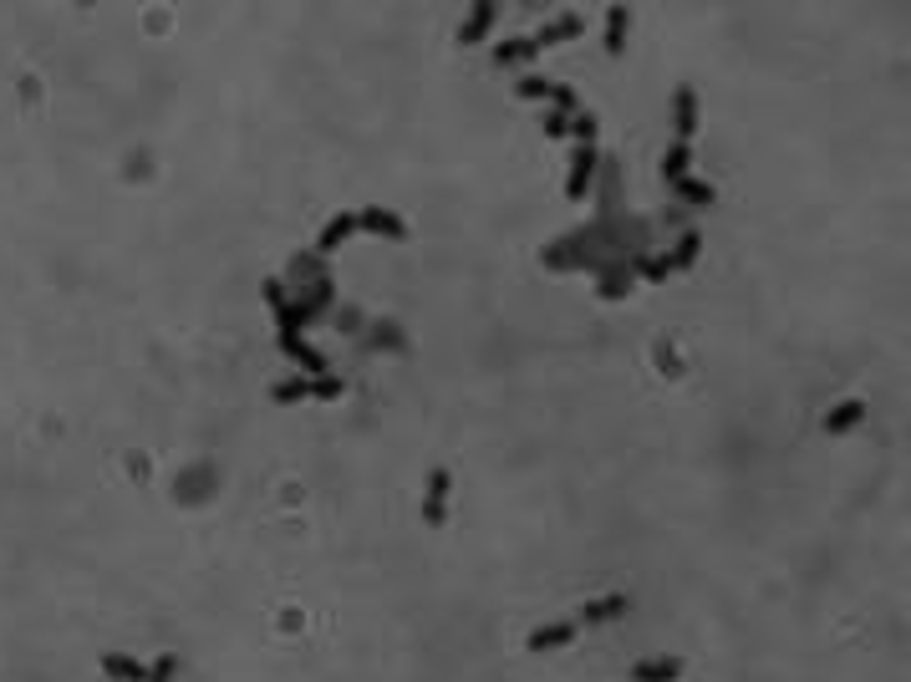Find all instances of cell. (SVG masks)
<instances>
[{
	"mask_svg": "<svg viewBox=\"0 0 911 682\" xmlns=\"http://www.w3.org/2000/svg\"><path fill=\"white\" fill-rule=\"evenodd\" d=\"M341 392H347L341 377H301V382H280L270 397H275V403H301V397H326V403H331V397H341Z\"/></svg>",
	"mask_w": 911,
	"mask_h": 682,
	"instance_id": "1",
	"label": "cell"
},
{
	"mask_svg": "<svg viewBox=\"0 0 911 682\" xmlns=\"http://www.w3.org/2000/svg\"><path fill=\"white\" fill-rule=\"evenodd\" d=\"M672 118H677V143H693V133H698V92L693 87L672 92Z\"/></svg>",
	"mask_w": 911,
	"mask_h": 682,
	"instance_id": "2",
	"label": "cell"
},
{
	"mask_svg": "<svg viewBox=\"0 0 911 682\" xmlns=\"http://www.w3.org/2000/svg\"><path fill=\"white\" fill-rule=\"evenodd\" d=\"M443 515H448V469H433L428 474V499H423L428 530H443Z\"/></svg>",
	"mask_w": 911,
	"mask_h": 682,
	"instance_id": "3",
	"label": "cell"
},
{
	"mask_svg": "<svg viewBox=\"0 0 911 682\" xmlns=\"http://www.w3.org/2000/svg\"><path fill=\"white\" fill-rule=\"evenodd\" d=\"M357 230L382 235V240H403V235H408V224L397 219L392 209H357Z\"/></svg>",
	"mask_w": 911,
	"mask_h": 682,
	"instance_id": "4",
	"label": "cell"
},
{
	"mask_svg": "<svg viewBox=\"0 0 911 682\" xmlns=\"http://www.w3.org/2000/svg\"><path fill=\"white\" fill-rule=\"evenodd\" d=\"M280 352H286L291 362H301L311 377H326V357H321L316 347H306V336H301V331H280Z\"/></svg>",
	"mask_w": 911,
	"mask_h": 682,
	"instance_id": "5",
	"label": "cell"
},
{
	"mask_svg": "<svg viewBox=\"0 0 911 682\" xmlns=\"http://www.w3.org/2000/svg\"><path fill=\"white\" fill-rule=\"evenodd\" d=\"M591 174H596V143H581L576 158H571V179H565V194L581 199L591 189Z\"/></svg>",
	"mask_w": 911,
	"mask_h": 682,
	"instance_id": "6",
	"label": "cell"
},
{
	"mask_svg": "<svg viewBox=\"0 0 911 682\" xmlns=\"http://www.w3.org/2000/svg\"><path fill=\"white\" fill-rule=\"evenodd\" d=\"M571 642H576V621H550V627L530 632V652H555V647H571Z\"/></svg>",
	"mask_w": 911,
	"mask_h": 682,
	"instance_id": "7",
	"label": "cell"
},
{
	"mask_svg": "<svg viewBox=\"0 0 911 682\" xmlns=\"http://www.w3.org/2000/svg\"><path fill=\"white\" fill-rule=\"evenodd\" d=\"M494 16H499V6H489V0L469 6V21L459 26V46H479V41H484V31L494 26Z\"/></svg>",
	"mask_w": 911,
	"mask_h": 682,
	"instance_id": "8",
	"label": "cell"
},
{
	"mask_svg": "<svg viewBox=\"0 0 911 682\" xmlns=\"http://www.w3.org/2000/svg\"><path fill=\"white\" fill-rule=\"evenodd\" d=\"M581 26H586V21L571 11V16H555V21H550L540 36H530V41H535V51H545V46H555V41H571V36H581Z\"/></svg>",
	"mask_w": 911,
	"mask_h": 682,
	"instance_id": "9",
	"label": "cell"
},
{
	"mask_svg": "<svg viewBox=\"0 0 911 682\" xmlns=\"http://www.w3.org/2000/svg\"><path fill=\"white\" fill-rule=\"evenodd\" d=\"M677 677H682L677 657H657V662H637L632 667V682H677Z\"/></svg>",
	"mask_w": 911,
	"mask_h": 682,
	"instance_id": "10",
	"label": "cell"
},
{
	"mask_svg": "<svg viewBox=\"0 0 911 682\" xmlns=\"http://www.w3.org/2000/svg\"><path fill=\"white\" fill-rule=\"evenodd\" d=\"M102 672L118 677V682H148V667L133 662V657H123V652H107V657H102Z\"/></svg>",
	"mask_w": 911,
	"mask_h": 682,
	"instance_id": "11",
	"label": "cell"
},
{
	"mask_svg": "<svg viewBox=\"0 0 911 682\" xmlns=\"http://www.w3.org/2000/svg\"><path fill=\"white\" fill-rule=\"evenodd\" d=\"M626 26H632V11H626V6H611V11H606V51H611V56L626 51Z\"/></svg>",
	"mask_w": 911,
	"mask_h": 682,
	"instance_id": "12",
	"label": "cell"
},
{
	"mask_svg": "<svg viewBox=\"0 0 911 682\" xmlns=\"http://www.w3.org/2000/svg\"><path fill=\"white\" fill-rule=\"evenodd\" d=\"M352 230H357V214H336V219H331V224H326V230H321V240H316V250H321V255H331V250H336V245H341V240H347V235H352Z\"/></svg>",
	"mask_w": 911,
	"mask_h": 682,
	"instance_id": "13",
	"label": "cell"
},
{
	"mask_svg": "<svg viewBox=\"0 0 911 682\" xmlns=\"http://www.w3.org/2000/svg\"><path fill=\"white\" fill-rule=\"evenodd\" d=\"M530 56H535V41H530V36H509L504 46H494V62H499V67H515V62H530Z\"/></svg>",
	"mask_w": 911,
	"mask_h": 682,
	"instance_id": "14",
	"label": "cell"
},
{
	"mask_svg": "<svg viewBox=\"0 0 911 682\" xmlns=\"http://www.w3.org/2000/svg\"><path fill=\"white\" fill-rule=\"evenodd\" d=\"M688 163H693V148H688V143H672L667 158H662V179H667V184L688 179Z\"/></svg>",
	"mask_w": 911,
	"mask_h": 682,
	"instance_id": "15",
	"label": "cell"
},
{
	"mask_svg": "<svg viewBox=\"0 0 911 682\" xmlns=\"http://www.w3.org/2000/svg\"><path fill=\"white\" fill-rule=\"evenodd\" d=\"M866 418V403H856V397H850V403H840L830 418H825V433H845V428H856Z\"/></svg>",
	"mask_w": 911,
	"mask_h": 682,
	"instance_id": "16",
	"label": "cell"
},
{
	"mask_svg": "<svg viewBox=\"0 0 911 682\" xmlns=\"http://www.w3.org/2000/svg\"><path fill=\"white\" fill-rule=\"evenodd\" d=\"M672 189H677V199H688V204H698V209H708V204L718 199V189L703 184V179H677Z\"/></svg>",
	"mask_w": 911,
	"mask_h": 682,
	"instance_id": "17",
	"label": "cell"
},
{
	"mask_svg": "<svg viewBox=\"0 0 911 682\" xmlns=\"http://www.w3.org/2000/svg\"><path fill=\"white\" fill-rule=\"evenodd\" d=\"M626 611V596H606V601H591L586 611H581V621H611V616H621Z\"/></svg>",
	"mask_w": 911,
	"mask_h": 682,
	"instance_id": "18",
	"label": "cell"
},
{
	"mask_svg": "<svg viewBox=\"0 0 911 682\" xmlns=\"http://www.w3.org/2000/svg\"><path fill=\"white\" fill-rule=\"evenodd\" d=\"M698 250H703V240H698V235H688V240H682V245H677V255H667V260H672V270H682V265H693V260H698Z\"/></svg>",
	"mask_w": 911,
	"mask_h": 682,
	"instance_id": "19",
	"label": "cell"
},
{
	"mask_svg": "<svg viewBox=\"0 0 911 682\" xmlns=\"http://www.w3.org/2000/svg\"><path fill=\"white\" fill-rule=\"evenodd\" d=\"M174 672H179V657H158L148 667V682H174Z\"/></svg>",
	"mask_w": 911,
	"mask_h": 682,
	"instance_id": "20",
	"label": "cell"
},
{
	"mask_svg": "<svg viewBox=\"0 0 911 682\" xmlns=\"http://www.w3.org/2000/svg\"><path fill=\"white\" fill-rule=\"evenodd\" d=\"M515 92H520V97H550V82H545V77H520Z\"/></svg>",
	"mask_w": 911,
	"mask_h": 682,
	"instance_id": "21",
	"label": "cell"
},
{
	"mask_svg": "<svg viewBox=\"0 0 911 682\" xmlns=\"http://www.w3.org/2000/svg\"><path fill=\"white\" fill-rule=\"evenodd\" d=\"M550 102H555V112H576V92L571 87H555L550 82Z\"/></svg>",
	"mask_w": 911,
	"mask_h": 682,
	"instance_id": "22",
	"label": "cell"
},
{
	"mask_svg": "<svg viewBox=\"0 0 911 682\" xmlns=\"http://www.w3.org/2000/svg\"><path fill=\"white\" fill-rule=\"evenodd\" d=\"M637 270H642L647 280H667V275H672V260H637Z\"/></svg>",
	"mask_w": 911,
	"mask_h": 682,
	"instance_id": "23",
	"label": "cell"
},
{
	"mask_svg": "<svg viewBox=\"0 0 911 682\" xmlns=\"http://www.w3.org/2000/svg\"><path fill=\"white\" fill-rule=\"evenodd\" d=\"M571 133H576L581 143H596V118H591V112H581V118L571 123Z\"/></svg>",
	"mask_w": 911,
	"mask_h": 682,
	"instance_id": "24",
	"label": "cell"
},
{
	"mask_svg": "<svg viewBox=\"0 0 911 682\" xmlns=\"http://www.w3.org/2000/svg\"><path fill=\"white\" fill-rule=\"evenodd\" d=\"M545 133H550V138H565V133H571V123H565V112H550V118H545Z\"/></svg>",
	"mask_w": 911,
	"mask_h": 682,
	"instance_id": "25",
	"label": "cell"
}]
</instances>
